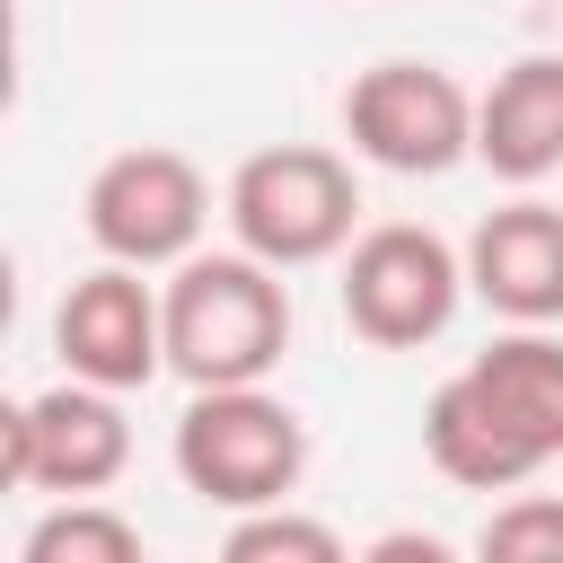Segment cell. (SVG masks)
<instances>
[{
    "mask_svg": "<svg viewBox=\"0 0 563 563\" xmlns=\"http://www.w3.org/2000/svg\"><path fill=\"white\" fill-rule=\"evenodd\" d=\"M132 466V422H123V396L97 387V378H70L44 387V396H18L0 413V484L9 493H106L114 475Z\"/></svg>",
    "mask_w": 563,
    "mask_h": 563,
    "instance_id": "5b68a950",
    "label": "cell"
},
{
    "mask_svg": "<svg viewBox=\"0 0 563 563\" xmlns=\"http://www.w3.org/2000/svg\"><path fill=\"white\" fill-rule=\"evenodd\" d=\"M422 457H431L449 484H466V493H510V484L537 475V466L519 457V440L484 413V396L466 387V369L431 387V405H422Z\"/></svg>",
    "mask_w": 563,
    "mask_h": 563,
    "instance_id": "7c38bea8",
    "label": "cell"
},
{
    "mask_svg": "<svg viewBox=\"0 0 563 563\" xmlns=\"http://www.w3.org/2000/svg\"><path fill=\"white\" fill-rule=\"evenodd\" d=\"M405 554H422V563H440L449 545H440V537H378V545H369V563H405Z\"/></svg>",
    "mask_w": 563,
    "mask_h": 563,
    "instance_id": "2e32d148",
    "label": "cell"
},
{
    "mask_svg": "<svg viewBox=\"0 0 563 563\" xmlns=\"http://www.w3.org/2000/svg\"><path fill=\"white\" fill-rule=\"evenodd\" d=\"M176 475L211 510H264L290 501L308 475V422L255 378V387H194L176 413Z\"/></svg>",
    "mask_w": 563,
    "mask_h": 563,
    "instance_id": "3957f363",
    "label": "cell"
},
{
    "mask_svg": "<svg viewBox=\"0 0 563 563\" xmlns=\"http://www.w3.org/2000/svg\"><path fill=\"white\" fill-rule=\"evenodd\" d=\"M167 299V369L185 387H255L290 352V282L282 264L229 246V255H185L158 282Z\"/></svg>",
    "mask_w": 563,
    "mask_h": 563,
    "instance_id": "6da1fadb",
    "label": "cell"
},
{
    "mask_svg": "<svg viewBox=\"0 0 563 563\" xmlns=\"http://www.w3.org/2000/svg\"><path fill=\"white\" fill-rule=\"evenodd\" d=\"M220 211H229V238H238L246 255L282 264V273L325 264V255H343V246L361 238L352 158H334V150H317V141H273V150L238 158Z\"/></svg>",
    "mask_w": 563,
    "mask_h": 563,
    "instance_id": "7a4b0ae2",
    "label": "cell"
},
{
    "mask_svg": "<svg viewBox=\"0 0 563 563\" xmlns=\"http://www.w3.org/2000/svg\"><path fill=\"white\" fill-rule=\"evenodd\" d=\"M343 325L369 352H422L449 334L466 299V255L422 220H378L343 246Z\"/></svg>",
    "mask_w": 563,
    "mask_h": 563,
    "instance_id": "277c9868",
    "label": "cell"
},
{
    "mask_svg": "<svg viewBox=\"0 0 563 563\" xmlns=\"http://www.w3.org/2000/svg\"><path fill=\"white\" fill-rule=\"evenodd\" d=\"M79 220H88L97 255L158 273V264H185V255L202 246V229H211V185H202V167H194L185 150L141 141V150H114V158L88 176Z\"/></svg>",
    "mask_w": 563,
    "mask_h": 563,
    "instance_id": "52a82bcc",
    "label": "cell"
},
{
    "mask_svg": "<svg viewBox=\"0 0 563 563\" xmlns=\"http://www.w3.org/2000/svg\"><path fill=\"white\" fill-rule=\"evenodd\" d=\"M229 563H343V537L325 519H299L290 501H264V510H238L229 537H220Z\"/></svg>",
    "mask_w": 563,
    "mask_h": 563,
    "instance_id": "5bb4252c",
    "label": "cell"
},
{
    "mask_svg": "<svg viewBox=\"0 0 563 563\" xmlns=\"http://www.w3.org/2000/svg\"><path fill=\"white\" fill-rule=\"evenodd\" d=\"M475 158L519 194L563 176V53H519L510 70H493V88L475 97Z\"/></svg>",
    "mask_w": 563,
    "mask_h": 563,
    "instance_id": "30bf717a",
    "label": "cell"
},
{
    "mask_svg": "<svg viewBox=\"0 0 563 563\" xmlns=\"http://www.w3.org/2000/svg\"><path fill=\"white\" fill-rule=\"evenodd\" d=\"M475 554L484 563H563V501H510V510H493L484 519V537H475Z\"/></svg>",
    "mask_w": 563,
    "mask_h": 563,
    "instance_id": "9a60e30c",
    "label": "cell"
},
{
    "mask_svg": "<svg viewBox=\"0 0 563 563\" xmlns=\"http://www.w3.org/2000/svg\"><path fill=\"white\" fill-rule=\"evenodd\" d=\"M53 352H62L70 378H97V387L132 396V387H150L167 369V299L141 282V264H114L106 255L97 273H79L62 290Z\"/></svg>",
    "mask_w": 563,
    "mask_h": 563,
    "instance_id": "ba28073f",
    "label": "cell"
},
{
    "mask_svg": "<svg viewBox=\"0 0 563 563\" xmlns=\"http://www.w3.org/2000/svg\"><path fill=\"white\" fill-rule=\"evenodd\" d=\"M343 141L387 176H449L475 158V97L440 62H369L343 88Z\"/></svg>",
    "mask_w": 563,
    "mask_h": 563,
    "instance_id": "8992f818",
    "label": "cell"
},
{
    "mask_svg": "<svg viewBox=\"0 0 563 563\" xmlns=\"http://www.w3.org/2000/svg\"><path fill=\"white\" fill-rule=\"evenodd\" d=\"M466 290L510 317V325H554L563 317V202H501L466 238Z\"/></svg>",
    "mask_w": 563,
    "mask_h": 563,
    "instance_id": "9c48e42d",
    "label": "cell"
},
{
    "mask_svg": "<svg viewBox=\"0 0 563 563\" xmlns=\"http://www.w3.org/2000/svg\"><path fill=\"white\" fill-rule=\"evenodd\" d=\"M18 554H26V563H141V528H132L123 510H106L97 493H70V501H53V510L26 528Z\"/></svg>",
    "mask_w": 563,
    "mask_h": 563,
    "instance_id": "4fadbf2b",
    "label": "cell"
},
{
    "mask_svg": "<svg viewBox=\"0 0 563 563\" xmlns=\"http://www.w3.org/2000/svg\"><path fill=\"white\" fill-rule=\"evenodd\" d=\"M466 387L484 396V413L519 440L528 466L563 457V343L545 325H510L466 361Z\"/></svg>",
    "mask_w": 563,
    "mask_h": 563,
    "instance_id": "8fae6325",
    "label": "cell"
}]
</instances>
